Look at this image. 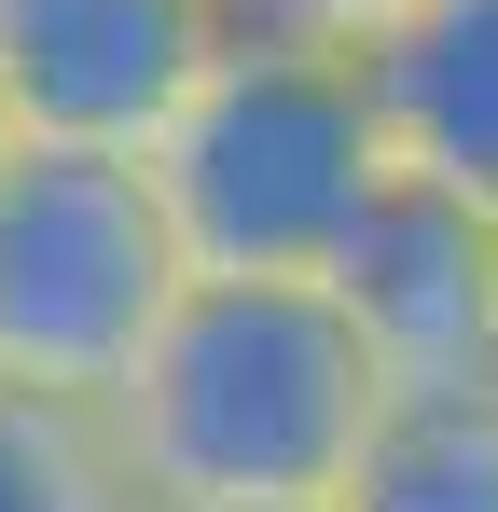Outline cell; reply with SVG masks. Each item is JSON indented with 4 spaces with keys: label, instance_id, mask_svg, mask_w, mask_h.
<instances>
[{
    "label": "cell",
    "instance_id": "obj_1",
    "mask_svg": "<svg viewBox=\"0 0 498 512\" xmlns=\"http://www.w3.org/2000/svg\"><path fill=\"white\" fill-rule=\"evenodd\" d=\"M374 402L388 374L319 277H180L97 416L166 512H319Z\"/></svg>",
    "mask_w": 498,
    "mask_h": 512
},
{
    "label": "cell",
    "instance_id": "obj_10",
    "mask_svg": "<svg viewBox=\"0 0 498 512\" xmlns=\"http://www.w3.org/2000/svg\"><path fill=\"white\" fill-rule=\"evenodd\" d=\"M0 139H14V111H0Z\"/></svg>",
    "mask_w": 498,
    "mask_h": 512
},
{
    "label": "cell",
    "instance_id": "obj_8",
    "mask_svg": "<svg viewBox=\"0 0 498 512\" xmlns=\"http://www.w3.org/2000/svg\"><path fill=\"white\" fill-rule=\"evenodd\" d=\"M0 512H139L111 416L70 402V388H14L0 374Z\"/></svg>",
    "mask_w": 498,
    "mask_h": 512
},
{
    "label": "cell",
    "instance_id": "obj_5",
    "mask_svg": "<svg viewBox=\"0 0 498 512\" xmlns=\"http://www.w3.org/2000/svg\"><path fill=\"white\" fill-rule=\"evenodd\" d=\"M222 0H0V111L28 139H111L139 153L166 97L208 70Z\"/></svg>",
    "mask_w": 498,
    "mask_h": 512
},
{
    "label": "cell",
    "instance_id": "obj_7",
    "mask_svg": "<svg viewBox=\"0 0 498 512\" xmlns=\"http://www.w3.org/2000/svg\"><path fill=\"white\" fill-rule=\"evenodd\" d=\"M319 512H498V374L388 388Z\"/></svg>",
    "mask_w": 498,
    "mask_h": 512
},
{
    "label": "cell",
    "instance_id": "obj_6",
    "mask_svg": "<svg viewBox=\"0 0 498 512\" xmlns=\"http://www.w3.org/2000/svg\"><path fill=\"white\" fill-rule=\"evenodd\" d=\"M360 84L402 167L498 208V0H402L360 42Z\"/></svg>",
    "mask_w": 498,
    "mask_h": 512
},
{
    "label": "cell",
    "instance_id": "obj_3",
    "mask_svg": "<svg viewBox=\"0 0 498 512\" xmlns=\"http://www.w3.org/2000/svg\"><path fill=\"white\" fill-rule=\"evenodd\" d=\"M180 277L194 263L166 236L139 153H111V139H28V125L0 139V374L14 388L111 402Z\"/></svg>",
    "mask_w": 498,
    "mask_h": 512
},
{
    "label": "cell",
    "instance_id": "obj_2",
    "mask_svg": "<svg viewBox=\"0 0 498 512\" xmlns=\"http://www.w3.org/2000/svg\"><path fill=\"white\" fill-rule=\"evenodd\" d=\"M388 167L402 153L374 125L360 56L346 42H277V28H222L208 70L139 139V180H153L194 277H319Z\"/></svg>",
    "mask_w": 498,
    "mask_h": 512
},
{
    "label": "cell",
    "instance_id": "obj_9",
    "mask_svg": "<svg viewBox=\"0 0 498 512\" xmlns=\"http://www.w3.org/2000/svg\"><path fill=\"white\" fill-rule=\"evenodd\" d=\"M388 14H402V0H222V28H277V42H346V56H360V42H374Z\"/></svg>",
    "mask_w": 498,
    "mask_h": 512
},
{
    "label": "cell",
    "instance_id": "obj_11",
    "mask_svg": "<svg viewBox=\"0 0 498 512\" xmlns=\"http://www.w3.org/2000/svg\"><path fill=\"white\" fill-rule=\"evenodd\" d=\"M139 512H166V499H139Z\"/></svg>",
    "mask_w": 498,
    "mask_h": 512
},
{
    "label": "cell",
    "instance_id": "obj_4",
    "mask_svg": "<svg viewBox=\"0 0 498 512\" xmlns=\"http://www.w3.org/2000/svg\"><path fill=\"white\" fill-rule=\"evenodd\" d=\"M319 291L346 305V333L374 346L388 388L498 374V208L429 180V167H388L360 194V222L319 263Z\"/></svg>",
    "mask_w": 498,
    "mask_h": 512
}]
</instances>
